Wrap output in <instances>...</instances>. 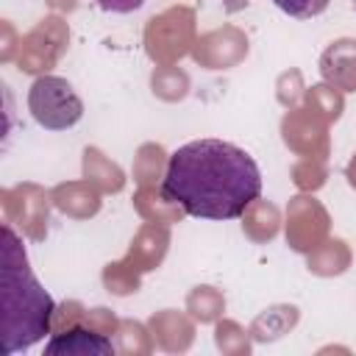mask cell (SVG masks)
I'll use <instances>...</instances> for the list:
<instances>
[{
  "mask_svg": "<svg viewBox=\"0 0 356 356\" xmlns=\"http://www.w3.org/2000/svg\"><path fill=\"white\" fill-rule=\"evenodd\" d=\"M103 11H114V14H131V11H136L145 0H95Z\"/></svg>",
  "mask_w": 356,
  "mask_h": 356,
  "instance_id": "obj_6",
  "label": "cell"
},
{
  "mask_svg": "<svg viewBox=\"0 0 356 356\" xmlns=\"http://www.w3.org/2000/svg\"><path fill=\"white\" fill-rule=\"evenodd\" d=\"M28 108H31L33 120L47 131H67L83 114L81 97L70 86V81H64L58 75H42L31 83Z\"/></svg>",
  "mask_w": 356,
  "mask_h": 356,
  "instance_id": "obj_3",
  "label": "cell"
},
{
  "mask_svg": "<svg viewBox=\"0 0 356 356\" xmlns=\"http://www.w3.org/2000/svg\"><path fill=\"white\" fill-rule=\"evenodd\" d=\"M161 192L197 220H234L261 195L256 161L222 139L181 145L164 170Z\"/></svg>",
  "mask_w": 356,
  "mask_h": 356,
  "instance_id": "obj_1",
  "label": "cell"
},
{
  "mask_svg": "<svg viewBox=\"0 0 356 356\" xmlns=\"http://www.w3.org/2000/svg\"><path fill=\"white\" fill-rule=\"evenodd\" d=\"M111 353H114L111 339L83 325L53 334V339L44 345V356H111Z\"/></svg>",
  "mask_w": 356,
  "mask_h": 356,
  "instance_id": "obj_4",
  "label": "cell"
},
{
  "mask_svg": "<svg viewBox=\"0 0 356 356\" xmlns=\"http://www.w3.org/2000/svg\"><path fill=\"white\" fill-rule=\"evenodd\" d=\"M353 6H356V0H353Z\"/></svg>",
  "mask_w": 356,
  "mask_h": 356,
  "instance_id": "obj_7",
  "label": "cell"
},
{
  "mask_svg": "<svg viewBox=\"0 0 356 356\" xmlns=\"http://www.w3.org/2000/svg\"><path fill=\"white\" fill-rule=\"evenodd\" d=\"M273 3L295 19H312L328 8V0H273Z\"/></svg>",
  "mask_w": 356,
  "mask_h": 356,
  "instance_id": "obj_5",
  "label": "cell"
},
{
  "mask_svg": "<svg viewBox=\"0 0 356 356\" xmlns=\"http://www.w3.org/2000/svg\"><path fill=\"white\" fill-rule=\"evenodd\" d=\"M0 253V337L3 353L11 356L17 350H28L44 339V334H50L56 303L33 278L25 248L8 225H3Z\"/></svg>",
  "mask_w": 356,
  "mask_h": 356,
  "instance_id": "obj_2",
  "label": "cell"
}]
</instances>
